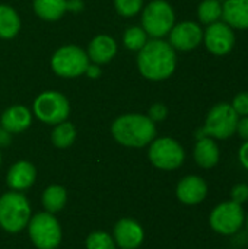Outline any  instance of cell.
I'll use <instances>...</instances> for the list:
<instances>
[{
    "label": "cell",
    "mask_w": 248,
    "mask_h": 249,
    "mask_svg": "<svg viewBox=\"0 0 248 249\" xmlns=\"http://www.w3.org/2000/svg\"><path fill=\"white\" fill-rule=\"evenodd\" d=\"M137 67L140 74L148 80H165L177 67L175 50L170 45V42L161 38H153L139 50Z\"/></svg>",
    "instance_id": "1"
},
{
    "label": "cell",
    "mask_w": 248,
    "mask_h": 249,
    "mask_svg": "<svg viewBox=\"0 0 248 249\" xmlns=\"http://www.w3.org/2000/svg\"><path fill=\"white\" fill-rule=\"evenodd\" d=\"M114 139L127 147H143L149 144L155 136V123L142 114H126L118 117L111 127Z\"/></svg>",
    "instance_id": "2"
},
{
    "label": "cell",
    "mask_w": 248,
    "mask_h": 249,
    "mask_svg": "<svg viewBox=\"0 0 248 249\" xmlns=\"http://www.w3.org/2000/svg\"><path fill=\"white\" fill-rule=\"evenodd\" d=\"M240 117L232 109L231 104L219 102L206 115V121L202 130L197 133V140L203 137H212L218 140H227L235 134Z\"/></svg>",
    "instance_id": "3"
},
{
    "label": "cell",
    "mask_w": 248,
    "mask_h": 249,
    "mask_svg": "<svg viewBox=\"0 0 248 249\" xmlns=\"http://www.w3.org/2000/svg\"><path fill=\"white\" fill-rule=\"evenodd\" d=\"M31 217V207L25 196L6 193L0 197V226L10 233L20 232Z\"/></svg>",
    "instance_id": "4"
},
{
    "label": "cell",
    "mask_w": 248,
    "mask_h": 249,
    "mask_svg": "<svg viewBox=\"0 0 248 249\" xmlns=\"http://www.w3.org/2000/svg\"><path fill=\"white\" fill-rule=\"evenodd\" d=\"M175 25V13L172 6L165 0H152L143 10L142 26L152 38H162L170 34Z\"/></svg>",
    "instance_id": "5"
},
{
    "label": "cell",
    "mask_w": 248,
    "mask_h": 249,
    "mask_svg": "<svg viewBox=\"0 0 248 249\" xmlns=\"http://www.w3.org/2000/svg\"><path fill=\"white\" fill-rule=\"evenodd\" d=\"M88 66L89 57L77 45H64L51 58V67L60 77H77L86 71Z\"/></svg>",
    "instance_id": "6"
},
{
    "label": "cell",
    "mask_w": 248,
    "mask_h": 249,
    "mask_svg": "<svg viewBox=\"0 0 248 249\" xmlns=\"http://www.w3.org/2000/svg\"><path fill=\"white\" fill-rule=\"evenodd\" d=\"M34 112L38 120L47 124L57 125L70 114V105L67 98L56 90L42 92L37 99L34 101Z\"/></svg>",
    "instance_id": "7"
},
{
    "label": "cell",
    "mask_w": 248,
    "mask_h": 249,
    "mask_svg": "<svg viewBox=\"0 0 248 249\" xmlns=\"http://www.w3.org/2000/svg\"><path fill=\"white\" fill-rule=\"evenodd\" d=\"M244 222H246V212L243 206L231 200L218 204L209 216L210 228L216 233L224 236L237 233L243 228Z\"/></svg>",
    "instance_id": "8"
},
{
    "label": "cell",
    "mask_w": 248,
    "mask_h": 249,
    "mask_svg": "<svg viewBox=\"0 0 248 249\" xmlns=\"http://www.w3.org/2000/svg\"><path fill=\"white\" fill-rule=\"evenodd\" d=\"M29 236L38 249H56L61 241V229L51 213H39L29 222Z\"/></svg>",
    "instance_id": "9"
},
{
    "label": "cell",
    "mask_w": 248,
    "mask_h": 249,
    "mask_svg": "<svg viewBox=\"0 0 248 249\" xmlns=\"http://www.w3.org/2000/svg\"><path fill=\"white\" fill-rule=\"evenodd\" d=\"M184 158L186 153L183 146L171 137L156 139L149 147L151 162L153 166L164 171H174L180 168L184 162Z\"/></svg>",
    "instance_id": "10"
},
{
    "label": "cell",
    "mask_w": 248,
    "mask_h": 249,
    "mask_svg": "<svg viewBox=\"0 0 248 249\" xmlns=\"http://www.w3.org/2000/svg\"><path fill=\"white\" fill-rule=\"evenodd\" d=\"M203 42L210 54L218 57L227 55L235 45L234 29L221 20L210 23L206 26V31H203Z\"/></svg>",
    "instance_id": "11"
},
{
    "label": "cell",
    "mask_w": 248,
    "mask_h": 249,
    "mask_svg": "<svg viewBox=\"0 0 248 249\" xmlns=\"http://www.w3.org/2000/svg\"><path fill=\"white\" fill-rule=\"evenodd\" d=\"M170 45L178 51H191L203 42V29L193 20H184L170 31Z\"/></svg>",
    "instance_id": "12"
},
{
    "label": "cell",
    "mask_w": 248,
    "mask_h": 249,
    "mask_svg": "<svg viewBox=\"0 0 248 249\" xmlns=\"http://www.w3.org/2000/svg\"><path fill=\"white\" fill-rule=\"evenodd\" d=\"M208 196V184L197 175L183 178L177 185V197L183 204L194 206L202 203Z\"/></svg>",
    "instance_id": "13"
},
{
    "label": "cell",
    "mask_w": 248,
    "mask_h": 249,
    "mask_svg": "<svg viewBox=\"0 0 248 249\" xmlns=\"http://www.w3.org/2000/svg\"><path fill=\"white\" fill-rule=\"evenodd\" d=\"M142 226L132 219H121L114 228V241L123 249L139 248L143 242Z\"/></svg>",
    "instance_id": "14"
},
{
    "label": "cell",
    "mask_w": 248,
    "mask_h": 249,
    "mask_svg": "<svg viewBox=\"0 0 248 249\" xmlns=\"http://www.w3.org/2000/svg\"><path fill=\"white\" fill-rule=\"evenodd\" d=\"M222 22L232 29H248V0H225L222 3Z\"/></svg>",
    "instance_id": "15"
},
{
    "label": "cell",
    "mask_w": 248,
    "mask_h": 249,
    "mask_svg": "<svg viewBox=\"0 0 248 249\" xmlns=\"http://www.w3.org/2000/svg\"><path fill=\"white\" fill-rule=\"evenodd\" d=\"M117 54V44L110 35L95 36L88 47V57L95 64H105Z\"/></svg>",
    "instance_id": "16"
},
{
    "label": "cell",
    "mask_w": 248,
    "mask_h": 249,
    "mask_svg": "<svg viewBox=\"0 0 248 249\" xmlns=\"http://www.w3.org/2000/svg\"><path fill=\"white\" fill-rule=\"evenodd\" d=\"M32 117L28 108L22 105H13L7 108L1 115V127L9 133H20L31 125Z\"/></svg>",
    "instance_id": "17"
},
{
    "label": "cell",
    "mask_w": 248,
    "mask_h": 249,
    "mask_svg": "<svg viewBox=\"0 0 248 249\" xmlns=\"http://www.w3.org/2000/svg\"><path fill=\"white\" fill-rule=\"evenodd\" d=\"M37 177V171L32 163L20 160L15 163L7 172V185L12 190H26L29 188Z\"/></svg>",
    "instance_id": "18"
},
{
    "label": "cell",
    "mask_w": 248,
    "mask_h": 249,
    "mask_svg": "<svg viewBox=\"0 0 248 249\" xmlns=\"http://www.w3.org/2000/svg\"><path fill=\"white\" fill-rule=\"evenodd\" d=\"M221 158L219 147L212 137L199 139L194 147V160L200 168L210 169L218 165Z\"/></svg>",
    "instance_id": "19"
},
{
    "label": "cell",
    "mask_w": 248,
    "mask_h": 249,
    "mask_svg": "<svg viewBox=\"0 0 248 249\" xmlns=\"http://www.w3.org/2000/svg\"><path fill=\"white\" fill-rule=\"evenodd\" d=\"M34 10L44 20H58L67 10V0H34Z\"/></svg>",
    "instance_id": "20"
},
{
    "label": "cell",
    "mask_w": 248,
    "mask_h": 249,
    "mask_svg": "<svg viewBox=\"0 0 248 249\" xmlns=\"http://www.w3.org/2000/svg\"><path fill=\"white\" fill-rule=\"evenodd\" d=\"M20 29V19L16 10L10 6L0 4V38L10 39L18 35Z\"/></svg>",
    "instance_id": "21"
},
{
    "label": "cell",
    "mask_w": 248,
    "mask_h": 249,
    "mask_svg": "<svg viewBox=\"0 0 248 249\" xmlns=\"http://www.w3.org/2000/svg\"><path fill=\"white\" fill-rule=\"evenodd\" d=\"M66 201H67L66 190L60 185H51L42 194V204L48 213L60 212L64 207Z\"/></svg>",
    "instance_id": "22"
},
{
    "label": "cell",
    "mask_w": 248,
    "mask_h": 249,
    "mask_svg": "<svg viewBox=\"0 0 248 249\" xmlns=\"http://www.w3.org/2000/svg\"><path fill=\"white\" fill-rule=\"evenodd\" d=\"M197 16L200 23L210 25L222 18V3L219 0H203L197 7Z\"/></svg>",
    "instance_id": "23"
},
{
    "label": "cell",
    "mask_w": 248,
    "mask_h": 249,
    "mask_svg": "<svg viewBox=\"0 0 248 249\" xmlns=\"http://www.w3.org/2000/svg\"><path fill=\"white\" fill-rule=\"evenodd\" d=\"M75 139H76L75 125L70 123H66V121L57 124L51 134V140H53L54 146L58 149H66V147L72 146Z\"/></svg>",
    "instance_id": "24"
},
{
    "label": "cell",
    "mask_w": 248,
    "mask_h": 249,
    "mask_svg": "<svg viewBox=\"0 0 248 249\" xmlns=\"http://www.w3.org/2000/svg\"><path fill=\"white\" fill-rule=\"evenodd\" d=\"M123 42L126 48L132 51H139L148 42V34L140 26H132L124 32Z\"/></svg>",
    "instance_id": "25"
},
{
    "label": "cell",
    "mask_w": 248,
    "mask_h": 249,
    "mask_svg": "<svg viewBox=\"0 0 248 249\" xmlns=\"http://www.w3.org/2000/svg\"><path fill=\"white\" fill-rule=\"evenodd\" d=\"M88 249H115V241L104 233V232H94L86 239Z\"/></svg>",
    "instance_id": "26"
},
{
    "label": "cell",
    "mask_w": 248,
    "mask_h": 249,
    "mask_svg": "<svg viewBox=\"0 0 248 249\" xmlns=\"http://www.w3.org/2000/svg\"><path fill=\"white\" fill-rule=\"evenodd\" d=\"M115 10L123 16H134L142 10L143 0H114Z\"/></svg>",
    "instance_id": "27"
},
{
    "label": "cell",
    "mask_w": 248,
    "mask_h": 249,
    "mask_svg": "<svg viewBox=\"0 0 248 249\" xmlns=\"http://www.w3.org/2000/svg\"><path fill=\"white\" fill-rule=\"evenodd\" d=\"M232 109L237 112L238 117H247L248 115V92L238 93L231 104Z\"/></svg>",
    "instance_id": "28"
},
{
    "label": "cell",
    "mask_w": 248,
    "mask_h": 249,
    "mask_svg": "<svg viewBox=\"0 0 248 249\" xmlns=\"http://www.w3.org/2000/svg\"><path fill=\"white\" fill-rule=\"evenodd\" d=\"M231 201L237 204H244L248 201V185L247 184H237L231 190Z\"/></svg>",
    "instance_id": "29"
},
{
    "label": "cell",
    "mask_w": 248,
    "mask_h": 249,
    "mask_svg": "<svg viewBox=\"0 0 248 249\" xmlns=\"http://www.w3.org/2000/svg\"><path fill=\"white\" fill-rule=\"evenodd\" d=\"M167 115H168V108L164 105V104H153L152 107H151V109H149V118L153 121V123H156V121H162V120H165L167 118Z\"/></svg>",
    "instance_id": "30"
},
{
    "label": "cell",
    "mask_w": 248,
    "mask_h": 249,
    "mask_svg": "<svg viewBox=\"0 0 248 249\" xmlns=\"http://www.w3.org/2000/svg\"><path fill=\"white\" fill-rule=\"evenodd\" d=\"M235 133H237L244 142H248V115L247 117H240Z\"/></svg>",
    "instance_id": "31"
},
{
    "label": "cell",
    "mask_w": 248,
    "mask_h": 249,
    "mask_svg": "<svg viewBox=\"0 0 248 249\" xmlns=\"http://www.w3.org/2000/svg\"><path fill=\"white\" fill-rule=\"evenodd\" d=\"M238 159H240V163L243 165V168L248 171V142H244L243 146L240 147V150H238Z\"/></svg>",
    "instance_id": "32"
},
{
    "label": "cell",
    "mask_w": 248,
    "mask_h": 249,
    "mask_svg": "<svg viewBox=\"0 0 248 249\" xmlns=\"http://www.w3.org/2000/svg\"><path fill=\"white\" fill-rule=\"evenodd\" d=\"M10 143V134L4 128H0V146H7Z\"/></svg>",
    "instance_id": "33"
},
{
    "label": "cell",
    "mask_w": 248,
    "mask_h": 249,
    "mask_svg": "<svg viewBox=\"0 0 248 249\" xmlns=\"http://www.w3.org/2000/svg\"><path fill=\"white\" fill-rule=\"evenodd\" d=\"M83 7V3L80 0H70L67 1V9H72L73 12H79Z\"/></svg>",
    "instance_id": "34"
},
{
    "label": "cell",
    "mask_w": 248,
    "mask_h": 249,
    "mask_svg": "<svg viewBox=\"0 0 248 249\" xmlns=\"http://www.w3.org/2000/svg\"><path fill=\"white\" fill-rule=\"evenodd\" d=\"M88 76H91V77H96V76H99V67L98 66H88V69H86V71H85Z\"/></svg>",
    "instance_id": "35"
},
{
    "label": "cell",
    "mask_w": 248,
    "mask_h": 249,
    "mask_svg": "<svg viewBox=\"0 0 248 249\" xmlns=\"http://www.w3.org/2000/svg\"><path fill=\"white\" fill-rule=\"evenodd\" d=\"M244 223H246V226H247V231H248V214H246V222H244Z\"/></svg>",
    "instance_id": "36"
},
{
    "label": "cell",
    "mask_w": 248,
    "mask_h": 249,
    "mask_svg": "<svg viewBox=\"0 0 248 249\" xmlns=\"http://www.w3.org/2000/svg\"><path fill=\"white\" fill-rule=\"evenodd\" d=\"M0 163H1V155H0Z\"/></svg>",
    "instance_id": "37"
}]
</instances>
